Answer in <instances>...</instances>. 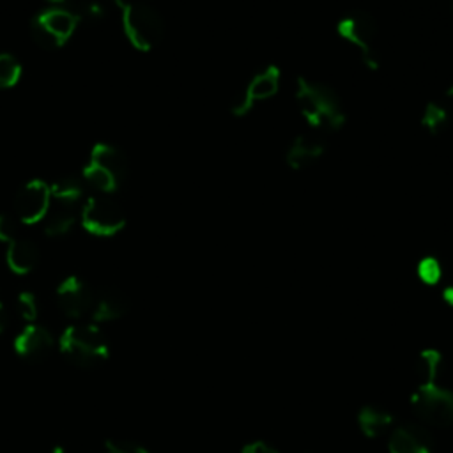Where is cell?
<instances>
[{
  "instance_id": "obj_10",
  "label": "cell",
  "mask_w": 453,
  "mask_h": 453,
  "mask_svg": "<svg viewBox=\"0 0 453 453\" xmlns=\"http://www.w3.org/2000/svg\"><path fill=\"white\" fill-rule=\"evenodd\" d=\"M51 203L50 186L39 179L27 182L14 198V211L21 223L34 225L44 219Z\"/></svg>"
},
{
  "instance_id": "obj_27",
  "label": "cell",
  "mask_w": 453,
  "mask_h": 453,
  "mask_svg": "<svg viewBox=\"0 0 453 453\" xmlns=\"http://www.w3.org/2000/svg\"><path fill=\"white\" fill-rule=\"evenodd\" d=\"M104 453H149L145 448L126 442V441H108L106 442V451Z\"/></svg>"
},
{
  "instance_id": "obj_14",
  "label": "cell",
  "mask_w": 453,
  "mask_h": 453,
  "mask_svg": "<svg viewBox=\"0 0 453 453\" xmlns=\"http://www.w3.org/2000/svg\"><path fill=\"white\" fill-rule=\"evenodd\" d=\"M78 219V200L53 198L44 216V232L50 237L65 235Z\"/></svg>"
},
{
  "instance_id": "obj_20",
  "label": "cell",
  "mask_w": 453,
  "mask_h": 453,
  "mask_svg": "<svg viewBox=\"0 0 453 453\" xmlns=\"http://www.w3.org/2000/svg\"><path fill=\"white\" fill-rule=\"evenodd\" d=\"M439 366H441V354L437 350H425L418 356L416 366H414V377H416L418 389L435 386L434 382L439 373Z\"/></svg>"
},
{
  "instance_id": "obj_34",
  "label": "cell",
  "mask_w": 453,
  "mask_h": 453,
  "mask_svg": "<svg viewBox=\"0 0 453 453\" xmlns=\"http://www.w3.org/2000/svg\"><path fill=\"white\" fill-rule=\"evenodd\" d=\"M451 9H453V0H451Z\"/></svg>"
},
{
  "instance_id": "obj_8",
  "label": "cell",
  "mask_w": 453,
  "mask_h": 453,
  "mask_svg": "<svg viewBox=\"0 0 453 453\" xmlns=\"http://www.w3.org/2000/svg\"><path fill=\"white\" fill-rule=\"evenodd\" d=\"M412 409L421 421L434 426L453 425V391L430 386L412 395Z\"/></svg>"
},
{
  "instance_id": "obj_17",
  "label": "cell",
  "mask_w": 453,
  "mask_h": 453,
  "mask_svg": "<svg viewBox=\"0 0 453 453\" xmlns=\"http://www.w3.org/2000/svg\"><path fill=\"white\" fill-rule=\"evenodd\" d=\"M127 310H129L127 297L119 290L108 288V290H103L97 297H94L90 317L96 322H110L126 315Z\"/></svg>"
},
{
  "instance_id": "obj_30",
  "label": "cell",
  "mask_w": 453,
  "mask_h": 453,
  "mask_svg": "<svg viewBox=\"0 0 453 453\" xmlns=\"http://www.w3.org/2000/svg\"><path fill=\"white\" fill-rule=\"evenodd\" d=\"M442 297H444V301H446L448 304H451V306H453V285H449V287H446V288H444Z\"/></svg>"
},
{
  "instance_id": "obj_33",
  "label": "cell",
  "mask_w": 453,
  "mask_h": 453,
  "mask_svg": "<svg viewBox=\"0 0 453 453\" xmlns=\"http://www.w3.org/2000/svg\"><path fill=\"white\" fill-rule=\"evenodd\" d=\"M449 94H451V97H453V90H451V92H449Z\"/></svg>"
},
{
  "instance_id": "obj_7",
  "label": "cell",
  "mask_w": 453,
  "mask_h": 453,
  "mask_svg": "<svg viewBox=\"0 0 453 453\" xmlns=\"http://www.w3.org/2000/svg\"><path fill=\"white\" fill-rule=\"evenodd\" d=\"M81 225L92 235H115L126 225L120 205L106 196H90L81 209Z\"/></svg>"
},
{
  "instance_id": "obj_6",
  "label": "cell",
  "mask_w": 453,
  "mask_h": 453,
  "mask_svg": "<svg viewBox=\"0 0 453 453\" xmlns=\"http://www.w3.org/2000/svg\"><path fill=\"white\" fill-rule=\"evenodd\" d=\"M78 23L76 14L67 7H50L34 18L32 35L42 48H60L71 39Z\"/></svg>"
},
{
  "instance_id": "obj_23",
  "label": "cell",
  "mask_w": 453,
  "mask_h": 453,
  "mask_svg": "<svg viewBox=\"0 0 453 453\" xmlns=\"http://www.w3.org/2000/svg\"><path fill=\"white\" fill-rule=\"evenodd\" d=\"M53 198H69V200H80L81 198V184L74 177H64L55 180L50 186Z\"/></svg>"
},
{
  "instance_id": "obj_18",
  "label": "cell",
  "mask_w": 453,
  "mask_h": 453,
  "mask_svg": "<svg viewBox=\"0 0 453 453\" xmlns=\"http://www.w3.org/2000/svg\"><path fill=\"white\" fill-rule=\"evenodd\" d=\"M453 122V97L448 92L444 99H437L432 101L425 111H423V119L421 124L423 127L432 133V134H439L442 131H446Z\"/></svg>"
},
{
  "instance_id": "obj_4",
  "label": "cell",
  "mask_w": 453,
  "mask_h": 453,
  "mask_svg": "<svg viewBox=\"0 0 453 453\" xmlns=\"http://www.w3.org/2000/svg\"><path fill=\"white\" fill-rule=\"evenodd\" d=\"M338 35L359 53L366 67L377 69L379 58V27L368 11H350L336 23Z\"/></svg>"
},
{
  "instance_id": "obj_32",
  "label": "cell",
  "mask_w": 453,
  "mask_h": 453,
  "mask_svg": "<svg viewBox=\"0 0 453 453\" xmlns=\"http://www.w3.org/2000/svg\"><path fill=\"white\" fill-rule=\"evenodd\" d=\"M51 453H64V448H62V446H55V448L51 449Z\"/></svg>"
},
{
  "instance_id": "obj_29",
  "label": "cell",
  "mask_w": 453,
  "mask_h": 453,
  "mask_svg": "<svg viewBox=\"0 0 453 453\" xmlns=\"http://www.w3.org/2000/svg\"><path fill=\"white\" fill-rule=\"evenodd\" d=\"M5 326H7V311H5V304H4V301L0 299V334L4 333Z\"/></svg>"
},
{
  "instance_id": "obj_16",
  "label": "cell",
  "mask_w": 453,
  "mask_h": 453,
  "mask_svg": "<svg viewBox=\"0 0 453 453\" xmlns=\"http://www.w3.org/2000/svg\"><path fill=\"white\" fill-rule=\"evenodd\" d=\"M5 260H7V265L12 273L27 274L39 262V248L34 241L18 235L14 241L9 242Z\"/></svg>"
},
{
  "instance_id": "obj_21",
  "label": "cell",
  "mask_w": 453,
  "mask_h": 453,
  "mask_svg": "<svg viewBox=\"0 0 453 453\" xmlns=\"http://www.w3.org/2000/svg\"><path fill=\"white\" fill-rule=\"evenodd\" d=\"M71 5L69 11L76 14L78 21H101L106 16V9L99 0H74Z\"/></svg>"
},
{
  "instance_id": "obj_26",
  "label": "cell",
  "mask_w": 453,
  "mask_h": 453,
  "mask_svg": "<svg viewBox=\"0 0 453 453\" xmlns=\"http://www.w3.org/2000/svg\"><path fill=\"white\" fill-rule=\"evenodd\" d=\"M16 237H18V226L12 221V218L7 214H0V241L9 244Z\"/></svg>"
},
{
  "instance_id": "obj_19",
  "label": "cell",
  "mask_w": 453,
  "mask_h": 453,
  "mask_svg": "<svg viewBox=\"0 0 453 453\" xmlns=\"http://www.w3.org/2000/svg\"><path fill=\"white\" fill-rule=\"evenodd\" d=\"M357 423H359V428L363 430L365 435L379 437L393 426V416L389 412H386L384 409L366 405L359 411Z\"/></svg>"
},
{
  "instance_id": "obj_11",
  "label": "cell",
  "mask_w": 453,
  "mask_h": 453,
  "mask_svg": "<svg viewBox=\"0 0 453 453\" xmlns=\"http://www.w3.org/2000/svg\"><path fill=\"white\" fill-rule=\"evenodd\" d=\"M94 294L90 287L78 276H67L57 287V303L60 310L73 319H80L85 313H90Z\"/></svg>"
},
{
  "instance_id": "obj_15",
  "label": "cell",
  "mask_w": 453,
  "mask_h": 453,
  "mask_svg": "<svg viewBox=\"0 0 453 453\" xmlns=\"http://www.w3.org/2000/svg\"><path fill=\"white\" fill-rule=\"evenodd\" d=\"M391 453H432V439L428 432L418 425H402L393 428L389 435Z\"/></svg>"
},
{
  "instance_id": "obj_28",
  "label": "cell",
  "mask_w": 453,
  "mask_h": 453,
  "mask_svg": "<svg viewBox=\"0 0 453 453\" xmlns=\"http://www.w3.org/2000/svg\"><path fill=\"white\" fill-rule=\"evenodd\" d=\"M242 453H280V451L274 449L273 446H269L267 442L257 441V442H250L248 446H244Z\"/></svg>"
},
{
  "instance_id": "obj_1",
  "label": "cell",
  "mask_w": 453,
  "mask_h": 453,
  "mask_svg": "<svg viewBox=\"0 0 453 453\" xmlns=\"http://www.w3.org/2000/svg\"><path fill=\"white\" fill-rule=\"evenodd\" d=\"M296 103L311 129L324 134L340 129L347 120L340 94L324 81L297 78Z\"/></svg>"
},
{
  "instance_id": "obj_31",
  "label": "cell",
  "mask_w": 453,
  "mask_h": 453,
  "mask_svg": "<svg viewBox=\"0 0 453 453\" xmlns=\"http://www.w3.org/2000/svg\"><path fill=\"white\" fill-rule=\"evenodd\" d=\"M51 4H57V5H71L74 0H48Z\"/></svg>"
},
{
  "instance_id": "obj_25",
  "label": "cell",
  "mask_w": 453,
  "mask_h": 453,
  "mask_svg": "<svg viewBox=\"0 0 453 453\" xmlns=\"http://www.w3.org/2000/svg\"><path fill=\"white\" fill-rule=\"evenodd\" d=\"M441 264L435 260V258H432V257H426V258H423L421 262H419V265H418V274H419V278L425 281V283H428V285H432V283H437L439 281V278H441Z\"/></svg>"
},
{
  "instance_id": "obj_24",
  "label": "cell",
  "mask_w": 453,
  "mask_h": 453,
  "mask_svg": "<svg viewBox=\"0 0 453 453\" xmlns=\"http://www.w3.org/2000/svg\"><path fill=\"white\" fill-rule=\"evenodd\" d=\"M16 308L21 319L32 322L37 317V301L32 292H21L16 299Z\"/></svg>"
},
{
  "instance_id": "obj_3",
  "label": "cell",
  "mask_w": 453,
  "mask_h": 453,
  "mask_svg": "<svg viewBox=\"0 0 453 453\" xmlns=\"http://www.w3.org/2000/svg\"><path fill=\"white\" fill-rule=\"evenodd\" d=\"M60 352L80 366H94L108 357L110 347L103 331L94 324H76L58 338Z\"/></svg>"
},
{
  "instance_id": "obj_5",
  "label": "cell",
  "mask_w": 453,
  "mask_h": 453,
  "mask_svg": "<svg viewBox=\"0 0 453 453\" xmlns=\"http://www.w3.org/2000/svg\"><path fill=\"white\" fill-rule=\"evenodd\" d=\"M127 175V157L126 154L110 143H97L83 168L85 180L104 193L115 191Z\"/></svg>"
},
{
  "instance_id": "obj_2",
  "label": "cell",
  "mask_w": 453,
  "mask_h": 453,
  "mask_svg": "<svg viewBox=\"0 0 453 453\" xmlns=\"http://www.w3.org/2000/svg\"><path fill=\"white\" fill-rule=\"evenodd\" d=\"M122 14V28L129 42L140 50H152L165 34L161 14L147 4L134 0H111Z\"/></svg>"
},
{
  "instance_id": "obj_12",
  "label": "cell",
  "mask_w": 453,
  "mask_h": 453,
  "mask_svg": "<svg viewBox=\"0 0 453 453\" xmlns=\"http://www.w3.org/2000/svg\"><path fill=\"white\" fill-rule=\"evenodd\" d=\"M326 150V134L320 131H308L303 134H297L285 154V159L290 168L294 170H306L313 166Z\"/></svg>"
},
{
  "instance_id": "obj_9",
  "label": "cell",
  "mask_w": 453,
  "mask_h": 453,
  "mask_svg": "<svg viewBox=\"0 0 453 453\" xmlns=\"http://www.w3.org/2000/svg\"><path fill=\"white\" fill-rule=\"evenodd\" d=\"M280 80H281L280 69L274 65H267L262 71H258L255 76H251V80L246 83V87L234 99L232 113L244 115L257 103L273 97L280 88Z\"/></svg>"
},
{
  "instance_id": "obj_22",
  "label": "cell",
  "mask_w": 453,
  "mask_h": 453,
  "mask_svg": "<svg viewBox=\"0 0 453 453\" xmlns=\"http://www.w3.org/2000/svg\"><path fill=\"white\" fill-rule=\"evenodd\" d=\"M21 78V64L9 53H0V88H9Z\"/></svg>"
},
{
  "instance_id": "obj_13",
  "label": "cell",
  "mask_w": 453,
  "mask_h": 453,
  "mask_svg": "<svg viewBox=\"0 0 453 453\" xmlns=\"http://www.w3.org/2000/svg\"><path fill=\"white\" fill-rule=\"evenodd\" d=\"M53 345V336L51 333L42 327V326H35V324H28L25 326L14 338V350L18 356L25 357V359H39L42 357Z\"/></svg>"
}]
</instances>
